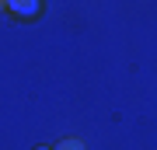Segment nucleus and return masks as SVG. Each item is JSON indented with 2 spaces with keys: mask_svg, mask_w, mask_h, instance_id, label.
Returning a JSON list of instances; mask_svg holds the SVG:
<instances>
[{
  "mask_svg": "<svg viewBox=\"0 0 157 150\" xmlns=\"http://www.w3.org/2000/svg\"><path fill=\"white\" fill-rule=\"evenodd\" d=\"M7 11H11L17 21H35L42 14V0H7Z\"/></svg>",
  "mask_w": 157,
  "mask_h": 150,
  "instance_id": "obj_1",
  "label": "nucleus"
},
{
  "mask_svg": "<svg viewBox=\"0 0 157 150\" xmlns=\"http://www.w3.org/2000/svg\"><path fill=\"white\" fill-rule=\"evenodd\" d=\"M52 150H87L84 147V140H77V136H67V140H59Z\"/></svg>",
  "mask_w": 157,
  "mask_h": 150,
  "instance_id": "obj_2",
  "label": "nucleus"
},
{
  "mask_svg": "<svg viewBox=\"0 0 157 150\" xmlns=\"http://www.w3.org/2000/svg\"><path fill=\"white\" fill-rule=\"evenodd\" d=\"M0 11H7V0H0Z\"/></svg>",
  "mask_w": 157,
  "mask_h": 150,
  "instance_id": "obj_3",
  "label": "nucleus"
},
{
  "mask_svg": "<svg viewBox=\"0 0 157 150\" xmlns=\"http://www.w3.org/2000/svg\"><path fill=\"white\" fill-rule=\"evenodd\" d=\"M35 150H52V147H35Z\"/></svg>",
  "mask_w": 157,
  "mask_h": 150,
  "instance_id": "obj_4",
  "label": "nucleus"
}]
</instances>
